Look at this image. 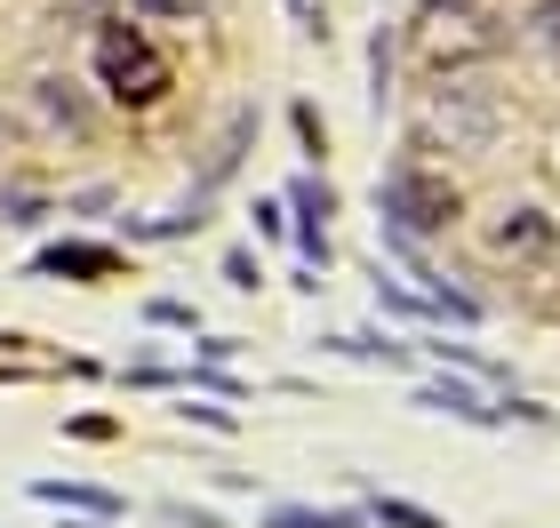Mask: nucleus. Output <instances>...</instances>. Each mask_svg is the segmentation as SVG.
I'll use <instances>...</instances> for the list:
<instances>
[{"label":"nucleus","mask_w":560,"mask_h":528,"mask_svg":"<svg viewBox=\"0 0 560 528\" xmlns=\"http://www.w3.org/2000/svg\"><path fill=\"white\" fill-rule=\"evenodd\" d=\"M224 272H233V289H257V257H248V248H233V257H224Z\"/></svg>","instance_id":"obj_9"},{"label":"nucleus","mask_w":560,"mask_h":528,"mask_svg":"<svg viewBox=\"0 0 560 528\" xmlns=\"http://www.w3.org/2000/svg\"><path fill=\"white\" fill-rule=\"evenodd\" d=\"M33 496L40 505H81V513H120L105 489H72V481H33Z\"/></svg>","instance_id":"obj_5"},{"label":"nucleus","mask_w":560,"mask_h":528,"mask_svg":"<svg viewBox=\"0 0 560 528\" xmlns=\"http://www.w3.org/2000/svg\"><path fill=\"white\" fill-rule=\"evenodd\" d=\"M265 528H361V513H313V505H280Z\"/></svg>","instance_id":"obj_6"},{"label":"nucleus","mask_w":560,"mask_h":528,"mask_svg":"<svg viewBox=\"0 0 560 528\" xmlns=\"http://www.w3.org/2000/svg\"><path fill=\"white\" fill-rule=\"evenodd\" d=\"M369 520H376V528H448V520H432V513H417V505H400V496H376Z\"/></svg>","instance_id":"obj_7"},{"label":"nucleus","mask_w":560,"mask_h":528,"mask_svg":"<svg viewBox=\"0 0 560 528\" xmlns=\"http://www.w3.org/2000/svg\"><path fill=\"white\" fill-rule=\"evenodd\" d=\"M96 72H105V89L120 96V105H152V96L168 89V64L144 48L137 24H113V33L96 40Z\"/></svg>","instance_id":"obj_2"},{"label":"nucleus","mask_w":560,"mask_h":528,"mask_svg":"<svg viewBox=\"0 0 560 528\" xmlns=\"http://www.w3.org/2000/svg\"><path fill=\"white\" fill-rule=\"evenodd\" d=\"M40 272H113V257L105 248H48Z\"/></svg>","instance_id":"obj_8"},{"label":"nucleus","mask_w":560,"mask_h":528,"mask_svg":"<svg viewBox=\"0 0 560 528\" xmlns=\"http://www.w3.org/2000/svg\"><path fill=\"white\" fill-rule=\"evenodd\" d=\"M489 248H497V257H521V265H545L552 248H560V233H552L545 209H504L489 224Z\"/></svg>","instance_id":"obj_3"},{"label":"nucleus","mask_w":560,"mask_h":528,"mask_svg":"<svg viewBox=\"0 0 560 528\" xmlns=\"http://www.w3.org/2000/svg\"><path fill=\"white\" fill-rule=\"evenodd\" d=\"M537 24H545V40L560 48V0H552V9H537Z\"/></svg>","instance_id":"obj_10"},{"label":"nucleus","mask_w":560,"mask_h":528,"mask_svg":"<svg viewBox=\"0 0 560 528\" xmlns=\"http://www.w3.org/2000/svg\"><path fill=\"white\" fill-rule=\"evenodd\" d=\"M376 209H385L409 240H424V233H448V224H456V185L432 176L424 161H400L385 185H376Z\"/></svg>","instance_id":"obj_1"},{"label":"nucleus","mask_w":560,"mask_h":528,"mask_svg":"<svg viewBox=\"0 0 560 528\" xmlns=\"http://www.w3.org/2000/svg\"><path fill=\"white\" fill-rule=\"evenodd\" d=\"M417 409H441V416H465V424H497V416H504V409H489L472 385H448V376H441V385H417Z\"/></svg>","instance_id":"obj_4"}]
</instances>
